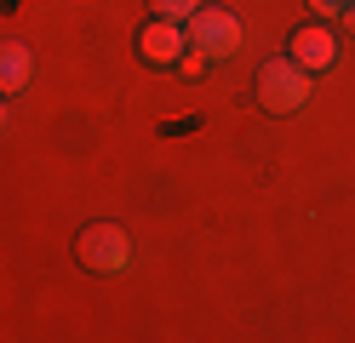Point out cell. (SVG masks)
Instances as JSON below:
<instances>
[{
	"label": "cell",
	"mask_w": 355,
	"mask_h": 343,
	"mask_svg": "<svg viewBox=\"0 0 355 343\" xmlns=\"http://www.w3.org/2000/svg\"><path fill=\"white\" fill-rule=\"evenodd\" d=\"M258 103L270 114H298L309 103V69H298L293 58H270L258 69Z\"/></svg>",
	"instance_id": "obj_1"
},
{
	"label": "cell",
	"mask_w": 355,
	"mask_h": 343,
	"mask_svg": "<svg viewBox=\"0 0 355 343\" xmlns=\"http://www.w3.org/2000/svg\"><path fill=\"white\" fill-rule=\"evenodd\" d=\"M75 258L86 269H98V274H121L132 263V235L121 223H86L80 240H75Z\"/></svg>",
	"instance_id": "obj_2"
},
{
	"label": "cell",
	"mask_w": 355,
	"mask_h": 343,
	"mask_svg": "<svg viewBox=\"0 0 355 343\" xmlns=\"http://www.w3.org/2000/svg\"><path fill=\"white\" fill-rule=\"evenodd\" d=\"M184 29H189V46H195V52H207V58L241 52V17L224 12V6H207V0H201V12H195Z\"/></svg>",
	"instance_id": "obj_3"
},
{
	"label": "cell",
	"mask_w": 355,
	"mask_h": 343,
	"mask_svg": "<svg viewBox=\"0 0 355 343\" xmlns=\"http://www.w3.org/2000/svg\"><path fill=\"white\" fill-rule=\"evenodd\" d=\"M286 58H293L298 69H309V75H327V69L338 63V35H332L321 17H309V23H298V29H293Z\"/></svg>",
	"instance_id": "obj_4"
},
{
	"label": "cell",
	"mask_w": 355,
	"mask_h": 343,
	"mask_svg": "<svg viewBox=\"0 0 355 343\" xmlns=\"http://www.w3.org/2000/svg\"><path fill=\"white\" fill-rule=\"evenodd\" d=\"M138 52H144L149 69H178V58L189 52V29L172 23V17H149L138 29Z\"/></svg>",
	"instance_id": "obj_5"
},
{
	"label": "cell",
	"mask_w": 355,
	"mask_h": 343,
	"mask_svg": "<svg viewBox=\"0 0 355 343\" xmlns=\"http://www.w3.org/2000/svg\"><path fill=\"white\" fill-rule=\"evenodd\" d=\"M35 75V52L24 40H0V98H17Z\"/></svg>",
	"instance_id": "obj_6"
},
{
	"label": "cell",
	"mask_w": 355,
	"mask_h": 343,
	"mask_svg": "<svg viewBox=\"0 0 355 343\" xmlns=\"http://www.w3.org/2000/svg\"><path fill=\"white\" fill-rule=\"evenodd\" d=\"M155 17H172V23H189L195 12H201V0H149Z\"/></svg>",
	"instance_id": "obj_7"
},
{
	"label": "cell",
	"mask_w": 355,
	"mask_h": 343,
	"mask_svg": "<svg viewBox=\"0 0 355 343\" xmlns=\"http://www.w3.org/2000/svg\"><path fill=\"white\" fill-rule=\"evenodd\" d=\"M207 63H212V58H207V52H195V46H189L184 58H178V69H184L189 80H195V75H207Z\"/></svg>",
	"instance_id": "obj_8"
},
{
	"label": "cell",
	"mask_w": 355,
	"mask_h": 343,
	"mask_svg": "<svg viewBox=\"0 0 355 343\" xmlns=\"http://www.w3.org/2000/svg\"><path fill=\"white\" fill-rule=\"evenodd\" d=\"M309 12H315V17H332V12H344V0H309Z\"/></svg>",
	"instance_id": "obj_9"
},
{
	"label": "cell",
	"mask_w": 355,
	"mask_h": 343,
	"mask_svg": "<svg viewBox=\"0 0 355 343\" xmlns=\"http://www.w3.org/2000/svg\"><path fill=\"white\" fill-rule=\"evenodd\" d=\"M338 17H344V29H349V35H355V0H349V6H344V12H338Z\"/></svg>",
	"instance_id": "obj_10"
},
{
	"label": "cell",
	"mask_w": 355,
	"mask_h": 343,
	"mask_svg": "<svg viewBox=\"0 0 355 343\" xmlns=\"http://www.w3.org/2000/svg\"><path fill=\"white\" fill-rule=\"evenodd\" d=\"M0 132H6V103H0Z\"/></svg>",
	"instance_id": "obj_11"
},
{
	"label": "cell",
	"mask_w": 355,
	"mask_h": 343,
	"mask_svg": "<svg viewBox=\"0 0 355 343\" xmlns=\"http://www.w3.org/2000/svg\"><path fill=\"white\" fill-rule=\"evenodd\" d=\"M344 6H349V0H344Z\"/></svg>",
	"instance_id": "obj_12"
}]
</instances>
